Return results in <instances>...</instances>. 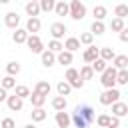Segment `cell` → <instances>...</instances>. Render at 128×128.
<instances>
[{
    "label": "cell",
    "mask_w": 128,
    "mask_h": 128,
    "mask_svg": "<svg viewBox=\"0 0 128 128\" xmlns=\"http://www.w3.org/2000/svg\"><path fill=\"white\" fill-rule=\"evenodd\" d=\"M48 50H50V52H54V54H58V52H62V50H64V46H62V42H60V40H50V42H48Z\"/></svg>",
    "instance_id": "cell-35"
},
{
    "label": "cell",
    "mask_w": 128,
    "mask_h": 128,
    "mask_svg": "<svg viewBox=\"0 0 128 128\" xmlns=\"http://www.w3.org/2000/svg\"><path fill=\"white\" fill-rule=\"evenodd\" d=\"M24 10H26V14H28L30 18H38V14H40V6H38V2H28V4L24 6Z\"/></svg>",
    "instance_id": "cell-18"
},
{
    "label": "cell",
    "mask_w": 128,
    "mask_h": 128,
    "mask_svg": "<svg viewBox=\"0 0 128 128\" xmlns=\"http://www.w3.org/2000/svg\"><path fill=\"white\" fill-rule=\"evenodd\" d=\"M120 96H122L120 90H116V88H106V90L100 94V104H102V106H110V104L118 102Z\"/></svg>",
    "instance_id": "cell-3"
},
{
    "label": "cell",
    "mask_w": 128,
    "mask_h": 128,
    "mask_svg": "<svg viewBox=\"0 0 128 128\" xmlns=\"http://www.w3.org/2000/svg\"><path fill=\"white\" fill-rule=\"evenodd\" d=\"M30 2H40V0H30Z\"/></svg>",
    "instance_id": "cell-49"
},
{
    "label": "cell",
    "mask_w": 128,
    "mask_h": 128,
    "mask_svg": "<svg viewBox=\"0 0 128 128\" xmlns=\"http://www.w3.org/2000/svg\"><path fill=\"white\" fill-rule=\"evenodd\" d=\"M68 84H70V88H82V86H84V80L78 76L76 80H72V82H68Z\"/></svg>",
    "instance_id": "cell-44"
},
{
    "label": "cell",
    "mask_w": 128,
    "mask_h": 128,
    "mask_svg": "<svg viewBox=\"0 0 128 128\" xmlns=\"http://www.w3.org/2000/svg\"><path fill=\"white\" fill-rule=\"evenodd\" d=\"M6 104H8V108H10L12 112H18V110H22L24 100H22V98H18L16 94H12V96H8V98H6Z\"/></svg>",
    "instance_id": "cell-8"
},
{
    "label": "cell",
    "mask_w": 128,
    "mask_h": 128,
    "mask_svg": "<svg viewBox=\"0 0 128 128\" xmlns=\"http://www.w3.org/2000/svg\"><path fill=\"white\" fill-rule=\"evenodd\" d=\"M24 44H26L34 54H42V52H44V44H42V40H40L38 34H28V38H26Z\"/></svg>",
    "instance_id": "cell-4"
},
{
    "label": "cell",
    "mask_w": 128,
    "mask_h": 128,
    "mask_svg": "<svg viewBox=\"0 0 128 128\" xmlns=\"http://www.w3.org/2000/svg\"><path fill=\"white\" fill-rule=\"evenodd\" d=\"M14 90H16L14 94H16L18 98H22V100L30 96V88H28V86H24V84H20V86H14Z\"/></svg>",
    "instance_id": "cell-32"
},
{
    "label": "cell",
    "mask_w": 128,
    "mask_h": 128,
    "mask_svg": "<svg viewBox=\"0 0 128 128\" xmlns=\"http://www.w3.org/2000/svg\"><path fill=\"white\" fill-rule=\"evenodd\" d=\"M106 66H108V62H104L102 58H96V60L90 64V68H92V72H94V74H96V72H98V74H102Z\"/></svg>",
    "instance_id": "cell-23"
},
{
    "label": "cell",
    "mask_w": 128,
    "mask_h": 128,
    "mask_svg": "<svg viewBox=\"0 0 128 128\" xmlns=\"http://www.w3.org/2000/svg\"><path fill=\"white\" fill-rule=\"evenodd\" d=\"M114 16L120 18V20H124V18L128 16V6H126V4H118V6L114 8Z\"/></svg>",
    "instance_id": "cell-30"
},
{
    "label": "cell",
    "mask_w": 128,
    "mask_h": 128,
    "mask_svg": "<svg viewBox=\"0 0 128 128\" xmlns=\"http://www.w3.org/2000/svg\"><path fill=\"white\" fill-rule=\"evenodd\" d=\"M40 58H42V64H44L46 68H50V66L56 62V54H54V52H50V50H44V52L40 54Z\"/></svg>",
    "instance_id": "cell-17"
},
{
    "label": "cell",
    "mask_w": 128,
    "mask_h": 128,
    "mask_svg": "<svg viewBox=\"0 0 128 128\" xmlns=\"http://www.w3.org/2000/svg\"><path fill=\"white\" fill-rule=\"evenodd\" d=\"M78 78V70L76 68H68L66 70V82H72V80H76Z\"/></svg>",
    "instance_id": "cell-41"
},
{
    "label": "cell",
    "mask_w": 128,
    "mask_h": 128,
    "mask_svg": "<svg viewBox=\"0 0 128 128\" xmlns=\"http://www.w3.org/2000/svg\"><path fill=\"white\" fill-rule=\"evenodd\" d=\"M78 42H80V44H86V46H92L94 36H92L90 32H82V34H80V38H78Z\"/></svg>",
    "instance_id": "cell-36"
},
{
    "label": "cell",
    "mask_w": 128,
    "mask_h": 128,
    "mask_svg": "<svg viewBox=\"0 0 128 128\" xmlns=\"http://www.w3.org/2000/svg\"><path fill=\"white\" fill-rule=\"evenodd\" d=\"M56 126H58V128H68V126H70V116H68L64 110L56 112Z\"/></svg>",
    "instance_id": "cell-14"
},
{
    "label": "cell",
    "mask_w": 128,
    "mask_h": 128,
    "mask_svg": "<svg viewBox=\"0 0 128 128\" xmlns=\"http://www.w3.org/2000/svg\"><path fill=\"white\" fill-rule=\"evenodd\" d=\"M112 106V116H116V118H122V116H126L128 114V104L126 102H114V104H110Z\"/></svg>",
    "instance_id": "cell-7"
},
{
    "label": "cell",
    "mask_w": 128,
    "mask_h": 128,
    "mask_svg": "<svg viewBox=\"0 0 128 128\" xmlns=\"http://www.w3.org/2000/svg\"><path fill=\"white\" fill-rule=\"evenodd\" d=\"M6 72H8V76H16L20 72V64L18 62H8L6 64Z\"/></svg>",
    "instance_id": "cell-37"
},
{
    "label": "cell",
    "mask_w": 128,
    "mask_h": 128,
    "mask_svg": "<svg viewBox=\"0 0 128 128\" xmlns=\"http://www.w3.org/2000/svg\"><path fill=\"white\" fill-rule=\"evenodd\" d=\"M4 24L8 26V28H18V24H20V16H18V12H8L6 16H4Z\"/></svg>",
    "instance_id": "cell-10"
},
{
    "label": "cell",
    "mask_w": 128,
    "mask_h": 128,
    "mask_svg": "<svg viewBox=\"0 0 128 128\" xmlns=\"http://www.w3.org/2000/svg\"><path fill=\"white\" fill-rule=\"evenodd\" d=\"M120 40H122V42H128V30H126V28L120 30Z\"/></svg>",
    "instance_id": "cell-45"
},
{
    "label": "cell",
    "mask_w": 128,
    "mask_h": 128,
    "mask_svg": "<svg viewBox=\"0 0 128 128\" xmlns=\"http://www.w3.org/2000/svg\"><path fill=\"white\" fill-rule=\"evenodd\" d=\"M54 4H56V0H40V2H38L40 12H50V10H54Z\"/></svg>",
    "instance_id": "cell-34"
},
{
    "label": "cell",
    "mask_w": 128,
    "mask_h": 128,
    "mask_svg": "<svg viewBox=\"0 0 128 128\" xmlns=\"http://www.w3.org/2000/svg\"><path fill=\"white\" fill-rule=\"evenodd\" d=\"M72 60H74V56H72V52H68V50H62V52L56 54V62L62 64V66H68V68H70Z\"/></svg>",
    "instance_id": "cell-9"
},
{
    "label": "cell",
    "mask_w": 128,
    "mask_h": 128,
    "mask_svg": "<svg viewBox=\"0 0 128 128\" xmlns=\"http://www.w3.org/2000/svg\"><path fill=\"white\" fill-rule=\"evenodd\" d=\"M66 98L64 96H56V98H52V108L56 110V112H60V110H64L66 108Z\"/></svg>",
    "instance_id": "cell-26"
},
{
    "label": "cell",
    "mask_w": 128,
    "mask_h": 128,
    "mask_svg": "<svg viewBox=\"0 0 128 128\" xmlns=\"http://www.w3.org/2000/svg\"><path fill=\"white\" fill-rule=\"evenodd\" d=\"M56 90H58V96H64V98H66V96L72 92V88H70V84H68L66 80L58 82V84H56Z\"/></svg>",
    "instance_id": "cell-24"
},
{
    "label": "cell",
    "mask_w": 128,
    "mask_h": 128,
    "mask_svg": "<svg viewBox=\"0 0 128 128\" xmlns=\"http://www.w3.org/2000/svg\"><path fill=\"white\" fill-rule=\"evenodd\" d=\"M0 128H16V122H14L12 118H4V120L0 122Z\"/></svg>",
    "instance_id": "cell-42"
},
{
    "label": "cell",
    "mask_w": 128,
    "mask_h": 128,
    "mask_svg": "<svg viewBox=\"0 0 128 128\" xmlns=\"http://www.w3.org/2000/svg\"><path fill=\"white\" fill-rule=\"evenodd\" d=\"M78 76H80L82 80H92V78H94V72H92V68H90V64H86V66H82V68H80V72H78Z\"/></svg>",
    "instance_id": "cell-29"
},
{
    "label": "cell",
    "mask_w": 128,
    "mask_h": 128,
    "mask_svg": "<svg viewBox=\"0 0 128 128\" xmlns=\"http://www.w3.org/2000/svg\"><path fill=\"white\" fill-rule=\"evenodd\" d=\"M24 128H36V126H34V124H26Z\"/></svg>",
    "instance_id": "cell-47"
},
{
    "label": "cell",
    "mask_w": 128,
    "mask_h": 128,
    "mask_svg": "<svg viewBox=\"0 0 128 128\" xmlns=\"http://www.w3.org/2000/svg\"><path fill=\"white\" fill-rule=\"evenodd\" d=\"M110 28H112L114 32H120V30H122V28H126V26H124V20H120V18H112Z\"/></svg>",
    "instance_id": "cell-39"
},
{
    "label": "cell",
    "mask_w": 128,
    "mask_h": 128,
    "mask_svg": "<svg viewBox=\"0 0 128 128\" xmlns=\"http://www.w3.org/2000/svg\"><path fill=\"white\" fill-rule=\"evenodd\" d=\"M116 68L114 66H106L104 68V72H102V78H100V84L104 86V88H114V84H116Z\"/></svg>",
    "instance_id": "cell-2"
},
{
    "label": "cell",
    "mask_w": 128,
    "mask_h": 128,
    "mask_svg": "<svg viewBox=\"0 0 128 128\" xmlns=\"http://www.w3.org/2000/svg\"><path fill=\"white\" fill-rule=\"evenodd\" d=\"M50 90H52V86H50V82H46V80H38L36 86H34V92H38V94H42V96H48Z\"/></svg>",
    "instance_id": "cell-13"
},
{
    "label": "cell",
    "mask_w": 128,
    "mask_h": 128,
    "mask_svg": "<svg viewBox=\"0 0 128 128\" xmlns=\"http://www.w3.org/2000/svg\"><path fill=\"white\" fill-rule=\"evenodd\" d=\"M92 14H94V20H104V18H106V14H108V10H106V6L98 4V6H94Z\"/></svg>",
    "instance_id": "cell-25"
},
{
    "label": "cell",
    "mask_w": 128,
    "mask_h": 128,
    "mask_svg": "<svg viewBox=\"0 0 128 128\" xmlns=\"http://www.w3.org/2000/svg\"><path fill=\"white\" fill-rule=\"evenodd\" d=\"M28 98H30V102H32V106H34V108H42V106H44V102H46V96H42V94H38V92H34V90L30 92V96H28Z\"/></svg>",
    "instance_id": "cell-16"
},
{
    "label": "cell",
    "mask_w": 128,
    "mask_h": 128,
    "mask_svg": "<svg viewBox=\"0 0 128 128\" xmlns=\"http://www.w3.org/2000/svg\"><path fill=\"white\" fill-rule=\"evenodd\" d=\"M6 98H8L6 90H4V88H0V102H6Z\"/></svg>",
    "instance_id": "cell-46"
},
{
    "label": "cell",
    "mask_w": 128,
    "mask_h": 128,
    "mask_svg": "<svg viewBox=\"0 0 128 128\" xmlns=\"http://www.w3.org/2000/svg\"><path fill=\"white\" fill-rule=\"evenodd\" d=\"M114 56H116V54H114L112 48H98V58H102L104 62H110Z\"/></svg>",
    "instance_id": "cell-22"
},
{
    "label": "cell",
    "mask_w": 128,
    "mask_h": 128,
    "mask_svg": "<svg viewBox=\"0 0 128 128\" xmlns=\"http://www.w3.org/2000/svg\"><path fill=\"white\" fill-rule=\"evenodd\" d=\"M74 112H78L84 120H86V124H92L94 120H96V114H94V108L90 106V104H82V106H76V110Z\"/></svg>",
    "instance_id": "cell-5"
},
{
    "label": "cell",
    "mask_w": 128,
    "mask_h": 128,
    "mask_svg": "<svg viewBox=\"0 0 128 128\" xmlns=\"http://www.w3.org/2000/svg\"><path fill=\"white\" fill-rule=\"evenodd\" d=\"M116 84H128V70H118L116 72Z\"/></svg>",
    "instance_id": "cell-38"
},
{
    "label": "cell",
    "mask_w": 128,
    "mask_h": 128,
    "mask_svg": "<svg viewBox=\"0 0 128 128\" xmlns=\"http://www.w3.org/2000/svg\"><path fill=\"white\" fill-rule=\"evenodd\" d=\"M108 120H110L108 114H100V116L96 118V124H98L100 128H106V126H108Z\"/></svg>",
    "instance_id": "cell-40"
},
{
    "label": "cell",
    "mask_w": 128,
    "mask_h": 128,
    "mask_svg": "<svg viewBox=\"0 0 128 128\" xmlns=\"http://www.w3.org/2000/svg\"><path fill=\"white\" fill-rule=\"evenodd\" d=\"M8 2H10V0H0V4H8Z\"/></svg>",
    "instance_id": "cell-48"
},
{
    "label": "cell",
    "mask_w": 128,
    "mask_h": 128,
    "mask_svg": "<svg viewBox=\"0 0 128 128\" xmlns=\"http://www.w3.org/2000/svg\"><path fill=\"white\" fill-rule=\"evenodd\" d=\"M82 58L88 62V64H92L96 58H98V48L96 46H88L86 50H84V54H82Z\"/></svg>",
    "instance_id": "cell-15"
},
{
    "label": "cell",
    "mask_w": 128,
    "mask_h": 128,
    "mask_svg": "<svg viewBox=\"0 0 128 128\" xmlns=\"http://www.w3.org/2000/svg\"><path fill=\"white\" fill-rule=\"evenodd\" d=\"M40 26H42V22H40V18H28V22H26V32L28 34H36L38 30H40Z\"/></svg>",
    "instance_id": "cell-11"
},
{
    "label": "cell",
    "mask_w": 128,
    "mask_h": 128,
    "mask_svg": "<svg viewBox=\"0 0 128 128\" xmlns=\"http://www.w3.org/2000/svg\"><path fill=\"white\" fill-rule=\"evenodd\" d=\"M30 116H32V122H42V120H46V110L44 108H34L30 112Z\"/></svg>",
    "instance_id": "cell-27"
},
{
    "label": "cell",
    "mask_w": 128,
    "mask_h": 128,
    "mask_svg": "<svg viewBox=\"0 0 128 128\" xmlns=\"http://www.w3.org/2000/svg\"><path fill=\"white\" fill-rule=\"evenodd\" d=\"M26 38H28V32H26L24 28H16V32L12 34V40H14L16 44H24Z\"/></svg>",
    "instance_id": "cell-20"
},
{
    "label": "cell",
    "mask_w": 128,
    "mask_h": 128,
    "mask_svg": "<svg viewBox=\"0 0 128 128\" xmlns=\"http://www.w3.org/2000/svg\"><path fill=\"white\" fill-rule=\"evenodd\" d=\"M68 14L72 20H82L86 16V6L80 2V0H70L68 4Z\"/></svg>",
    "instance_id": "cell-1"
},
{
    "label": "cell",
    "mask_w": 128,
    "mask_h": 128,
    "mask_svg": "<svg viewBox=\"0 0 128 128\" xmlns=\"http://www.w3.org/2000/svg\"><path fill=\"white\" fill-rule=\"evenodd\" d=\"M16 86V80H14V76H4L2 78V82H0V88H4V90H10V88H14Z\"/></svg>",
    "instance_id": "cell-31"
},
{
    "label": "cell",
    "mask_w": 128,
    "mask_h": 128,
    "mask_svg": "<svg viewBox=\"0 0 128 128\" xmlns=\"http://www.w3.org/2000/svg\"><path fill=\"white\" fill-rule=\"evenodd\" d=\"M104 30H106V26H104L102 20H94L92 26H90V34L92 36H100V34H104Z\"/></svg>",
    "instance_id": "cell-19"
},
{
    "label": "cell",
    "mask_w": 128,
    "mask_h": 128,
    "mask_svg": "<svg viewBox=\"0 0 128 128\" xmlns=\"http://www.w3.org/2000/svg\"><path fill=\"white\" fill-rule=\"evenodd\" d=\"M70 122H74V126H76V128H86V126H88V124H86V120H84L78 112H74V114L70 116Z\"/></svg>",
    "instance_id": "cell-33"
},
{
    "label": "cell",
    "mask_w": 128,
    "mask_h": 128,
    "mask_svg": "<svg viewBox=\"0 0 128 128\" xmlns=\"http://www.w3.org/2000/svg\"><path fill=\"white\" fill-rule=\"evenodd\" d=\"M54 12H56L58 16H66V14H68V2H64V0L56 2V4H54Z\"/></svg>",
    "instance_id": "cell-28"
},
{
    "label": "cell",
    "mask_w": 128,
    "mask_h": 128,
    "mask_svg": "<svg viewBox=\"0 0 128 128\" xmlns=\"http://www.w3.org/2000/svg\"><path fill=\"white\" fill-rule=\"evenodd\" d=\"M68 52H76L78 48H80V42H78V38H74V36H70V38H66V42L62 44Z\"/></svg>",
    "instance_id": "cell-21"
},
{
    "label": "cell",
    "mask_w": 128,
    "mask_h": 128,
    "mask_svg": "<svg viewBox=\"0 0 128 128\" xmlns=\"http://www.w3.org/2000/svg\"><path fill=\"white\" fill-rule=\"evenodd\" d=\"M66 32H68V30H66V24H64V22H54V24L50 26L52 40H60V38H64Z\"/></svg>",
    "instance_id": "cell-6"
},
{
    "label": "cell",
    "mask_w": 128,
    "mask_h": 128,
    "mask_svg": "<svg viewBox=\"0 0 128 128\" xmlns=\"http://www.w3.org/2000/svg\"><path fill=\"white\" fill-rule=\"evenodd\" d=\"M112 66H114L116 70H126V66H128V56H124V54L114 56V58H112Z\"/></svg>",
    "instance_id": "cell-12"
},
{
    "label": "cell",
    "mask_w": 128,
    "mask_h": 128,
    "mask_svg": "<svg viewBox=\"0 0 128 128\" xmlns=\"http://www.w3.org/2000/svg\"><path fill=\"white\" fill-rule=\"evenodd\" d=\"M106 128H120V118L110 116V120H108V126H106Z\"/></svg>",
    "instance_id": "cell-43"
}]
</instances>
